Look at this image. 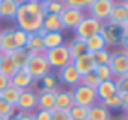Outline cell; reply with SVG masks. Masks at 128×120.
<instances>
[{"mask_svg": "<svg viewBox=\"0 0 128 120\" xmlns=\"http://www.w3.org/2000/svg\"><path fill=\"white\" fill-rule=\"evenodd\" d=\"M42 20H44V15H34L24 6V3H20L15 15V21L18 29H23L28 34L29 32H38L42 28Z\"/></svg>", "mask_w": 128, "mask_h": 120, "instance_id": "cell-1", "label": "cell"}, {"mask_svg": "<svg viewBox=\"0 0 128 120\" xmlns=\"http://www.w3.org/2000/svg\"><path fill=\"white\" fill-rule=\"evenodd\" d=\"M28 70V73L32 76L34 81H39L44 75L50 72V65L47 63L46 57H44V52H34V54H29V58H28V63L24 66Z\"/></svg>", "mask_w": 128, "mask_h": 120, "instance_id": "cell-2", "label": "cell"}, {"mask_svg": "<svg viewBox=\"0 0 128 120\" xmlns=\"http://www.w3.org/2000/svg\"><path fill=\"white\" fill-rule=\"evenodd\" d=\"M44 57H46L47 63L50 65V68H55V70H60L72 63V57H70L68 47H66L65 42L62 46H58V47L44 50Z\"/></svg>", "mask_w": 128, "mask_h": 120, "instance_id": "cell-3", "label": "cell"}, {"mask_svg": "<svg viewBox=\"0 0 128 120\" xmlns=\"http://www.w3.org/2000/svg\"><path fill=\"white\" fill-rule=\"evenodd\" d=\"M125 34L126 32L122 24H115V23H110V21L102 23L100 36L106 41V47H120V42H122Z\"/></svg>", "mask_w": 128, "mask_h": 120, "instance_id": "cell-4", "label": "cell"}, {"mask_svg": "<svg viewBox=\"0 0 128 120\" xmlns=\"http://www.w3.org/2000/svg\"><path fill=\"white\" fill-rule=\"evenodd\" d=\"M72 92H73V99H75V104L78 106H83V107H88L89 109L91 106L97 104L99 99H97V94H96V89L92 88H88L84 84H76L75 88H72Z\"/></svg>", "mask_w": 128, "mask_h": 120, "instance_id": "cell-5", "label": "cell"}, {"mask_svg": "<svg viewBox=\"0 0 128 120\" xmlns=\"http://www.w3.org/2000/svg\"><path fill=\"white\" fill-rule=\"evenodd\" d=\"M100 28H102V23H100L99 20L92 18V16H89V15H84V18L80 21V24L76 26L73 31H75V38L88 39L89 36L100 32Z\"/></svg>", "mask_w": 128, "mask_h": 120, "instance_id": "cell-6", "label": "cell"}, {"mask_svg": "<svg viewBox=\"0 0 128 120\" xmlns=\"http://www.w3.org/2000/svg\"><path fill=\"white\" fill-rule=\"evenodd\" d=\"M109 66L112 70L114 78L117 76H123L128 73V52L118 47L117 50L112 52V57L109 60Z\"/></svg>", "mask_w": 128, "mask_h": 120, "instance_id": "cell-7", "label": "cell"}, {"mask_svg": "<svg viewBox=\"0 0 128 120\" xmlns=\"http://www.w3.org/2000/svg\"><path fill=\"white\" fill-rule=\"evenodd\" d=\"M115 0H92V3L88 8V15L92 16V18L99 20L100 23H106L109 20L110 10L114 6Z\"/></svg>", "mask_w": 128, "mask_h": 120, "instance_id": "cell-8", "label": "cell"}, {"mask_svg": "<svg viewBox=\"0 0 128 120\" xmlns=\"http://www.w3.org/2000/svg\"><path fill=\"white\" fill-rule=\"evenodd\" d=\"M15 107H16V112H31L32 114L38 109V94H36V89L34 88L23 89Z\"/></svg>", "mask_w": 128, "mask_h": 120, "instance_id": "cell-9", "label": "cell"}, {"mask_svg": "<svg viewBox=\"0 0 128 120\" xmlns=\"http://www.w3.org/2000/svg\"><path fill=\"white\" fill-rule=\"evenodd\" d=\"M86 12L84 10H78V8H70V6H65L63 12L60 13V20H62L63 29H75L76 26L80 24L83 18H84Z\"/></svg>", "mask_w": 128, "mask_h": 120, "instance_id": "cell-10", "label": "cell"}, {"mask_svg": "<svg viewBox=\"0 0 128 120\" xmlns=\"http://www.w3.org/2000/svg\"><path fill=\"white\" fill-rule=\"evenodd\" d=\"M10 83H12L15 88H18L20 91L23 89H29V88H34V84H38V81L32 80V76L28 73L26 68H20L13 73V76L10 78Z\"/></svg>", "mask_w": 128, "mask_h": 120, "instance_id": "cell-11", "label": "cell"}, {"mask_svg": "<svg viewBox=\"0 0 128 120\" xmlns=\"http://www.w3.org/2000/svg\"><path fill=\"white\" fill-rule=\"evenodd\" d=\"M57 78H58V81H62L63 84L70 86V88H75V86L80 84V81H81V75L76 72V68L73 66V63L60 68L58 73H57Z\"/></svg>", "mask_w": 128, "mask_h": 120, "instance_id": "cell-12", "label": "cell"}, {"mask_svg": "<svg viewBox=\"0 0 128 120\" xmlns=\"http://www.w3.org/2000/svg\"><path fill=\"white\" fill-rule=\"evenodd\" d=\"M36 94H38V109H44V110L55 109V91L54 89L39 88L36 89Z\"/></svg>", "mask_w": 128, "mask_h": 120, "instance_id": "cell-13", "label": "cell"}, {"mask_svg": "<svg viewBox=\"0 0 128 120\" xmlns=\"http://www.w3.org/2000/svg\"><path fill=\"white\" fill-rule=\"evenodd\" d=\"M72 63H73V66L76 68V72H78L81 76L88 75V73H92V72H94V68L97 66L91 54H84V55H81V57L75 58Z\"/></svg>", "mask_w": 128, "mask_h": 120, "instance_id": "cell-14", "label": "cell"}, {"mask_svg": "<svg viewBox=\"0 0 128 120\" xmlns=\"http://www.w3.org/2000/svg\"><path fill=\"white\" fill-rule=\"evenodd\" d=\"M75 106V99H73L72 89H57L55 91V109H62V110H70Z\"/></svg>", "mask_w": 128, "mask_h": 120, "instance_id": "cell-15", "label": "cell"}, {"mask_svg": "<svg viewBox=\"0 0 128 120\" xmlns=\"http://www.w3.org/2000/svg\"><path fill=\"white\" fill-rule=\"evenodd\" d=\"M128 20V10L125 6L123 2H114V6L110 10V15H109V20L107 21L110 23H115V24H123Z\"/></svg>", "mask_w": 128, "mask_h": 120, "instance_id": "cell-16", "label": "cell"}, {"mask_svg": "<svg viewBox=\"0 0 128 120\" xmlns=\"http://www.w3.org/2000/svg\"><path fill=\"white\" fill-rule=\"evenodd\" d=\"M42 29L46 32H62L63 24H62V20H60V15L46 13L42 20Z\"/></svg>", "mask_w": 128, "mask_h": 120, "instance_id": "cell-17", "label": "cell"}, {"mask_svg": "<svg viewBox=\"0 0 128 120\" xmlns=\"http://www.w3.org/2000/svg\"><path fill=\"white\" fill-rule=\"evenodd\" d=\"M117 92V84L114 80H107V81H100L99 86L96 88V94H97V99H99V102L106 101L107 98H110V96H114Z\"/></svg>", "mask_w": 128, "mask_h": 120, "instance_id": "cell-18", "label": "cell"}, {"mask_svg": "<svg viewBox=\"0 0 128 120\" xmlns=\"http://www.w3.org/2000/svg\"><path fill=\"white\" fill-rule=\"evenodd\" d=\"M70 52V57H72V62L75 58L81 57V55L88 54V47H86V39H80V38H73L70 41V44H66Z\"/></svg>", "mask_w": 128, "mask_h": 120, "instance_id": "cell-19", "label": "cell"}, {"mask_svg": "<svg viewBox=\"0 0 128 120\" xmlns=\"http://www.w3.org/2000/svg\"><path fill=\"white\" fill-rule=\"evenodd\" d=\"M88 120H112V115L109 109L97 102L88 109Z\"/></svg>", "mask_w": 128, "mask_h": 120, "instance_id": "cell-20", "label": "cell"}, {"mask_svg": "<svg viewBox=\"0 0 128 120\" xmlns=\"http://www.w3.org/2000/svg\"><path fill=\"white\" fill-rule=\"evenodd\" d=\"M13 29L15 28H6L0 32V42H2V54H12L16 49L15 39H13Z\"/></svg>", "mask_w": 128, "mask_h": 120, "instance_id": "cell-21", "label": "cell"}, {"mask_svg": "<svg viewBox=\"0 0 128 120\" xmlns=\"http://www.w3.org/2000/svg\"><path fill=\"white\" fill-rule=\"evenodd\" d=\"M18 6H20L18 0H0V18L15 20Z\"/></svg>", "mask_w": 128, "mask_h": 120, "instance_id": "cell-22", "label": "cell"}, {"mask_svg": "<svg viewBox=\"0 0 128 120\" xmlns=\"http://www.w3.org/2000/svg\"><path fill=\"white\" fill-rule=\"evenodd\" d=\"M24 49L29 52V54H34V52H44L42 36H39L38 32H29V34H28V41H26Z\"/></svg>", "mask_w": 128, "mask_h": 120, "instance_id": "cell-23", "label": "cell"}, {"mask_svg": "<svg viewBox=\"0 0 128 120\" xmlns=\"http://www.w3.org/2000/svg\"><path fill=\"white\" fill-rule=\"evenodd\" d=\"M42 44H44V50L58 47L63 44V34L62 32H46L42 36Z\"/></svg>", "mask_w": 128, "mask_h": 120, "instance_id": "cell-24", "label": "cell"}, {"mask_svg": "<svg viewBox=\"0 0 128 120\" xmlns=\"http://www.w3.org/2000/svg\"><path fill=\"white\" fill-rule=\"evenodd\" d=\"M10 58H12L13 65H15L16 70L20 68H24L26 63H28V58H29V52L26 49H15L12 54H8Z\"/></svg>", "mask_w": 128, "mask_h": 120, "instance_id": "cell-25", "label": "cell"}, {"mask_svg": "<svg viewBox=\"0 0 128 120\" xmlns=\"http://www.w3.org/2000/svg\"><path fill=\"white\" fill-rule=\"evenodd\" d=\"M86 47H88V54H94V52H99L102 49H106V41L100 36V32L92 34L86 39Z\"/></svg>", "mask_w": 128, "mask_h": 120, "instance_id": "cell-26", "label": "cell"}, {"mask_svg": "<svg viewBox=\"0 0 128 120\" xmlns=\"http://www.w3.org/2000/svg\"><path fill=\"white\" fill-rule=\"evenodd\" d=\"M20 94H21V91H20L18 88H15V86H13L12 83H10V84L6 86L5 89H3V91H0V98H2L5 102L12 104V106H16Z\"/></svg>", "mask_w": 128, "mask_h": 120, "instance_id": "cell-27", "label": "cell"}, {"mask_svg": "<svg viewBox=\"0 0 128 120\" xmlns=\"http://www.w3.org/2000/svg\"><path fill=\"white\" fill-rule=\"evenodd\" d=\"M39 83H41V88H46V89H54V91H57L58 89V78H57L55 73L49 72L47 75H44L41 80H39Z\"/></svg>", "mask_w": 128, "mask_h": 120, "instance_id": "cell-28", "label": "cell"}, {"mask_svg": "<svg viewBox=\"0 0 128 120\" xmlns=\"http://www.w3.org/2000/svg\"><path fill=\"white\" fill-rule=\"evenodd\" d=\"M16 72L15 65H13L12 58H10L8 54H2V65H0V73H3L5 76H8V78H12L13 73Z\"/></svg>", "mask_w": 128, "mask_h": 120, "instance_id": "cell-29", "label": "cell"}, {"mask_svg": "<svg viewBox=\"0 0 128 120\" xmlns=\"http://www.w3.org/2000/svg\"><path fill=\"white\" fill-rule=\"evenodd\" d=\"M65 8V3L63 0H49L47 3H44V12L46 13H55V15H60Z\"/></svg>", "mask_w": 128, "mask_h": 120, "instance_id": "cell-30", "label": "cell"}, {"mask_svg": "<svg viewBox=\"0 0 128 120\" xmlns=\"http://www.w3.org/2000/svg\"><path fill=\"white\" fill-rule=\"evenodd\" d=\"M100 104H102L104 107H107L109 110H117V109H122V98H120V92L117 91L114 96L107 98L106 101H102Z\"/></svg>", "mask_w": 128, "mask_h": 120, "instance_id": "cell-31", "label": "cell"}, {"mask_svg": "<svg viewBox=\"0 0 128 120\" xmlns=\"http://www.w3.org/2000/svg\"><path fill=\"white\" fill-rule=\"evenodd\" d=\"M94 75L99 78V81H107V80H114L112 70L109 65H97L94 68Z\"/></svg>", "mask_w": 128, "mask_h": 120, "instance_id": "cell-32", "label": "cell"}, {"mask_svg": "<svg viewBox=\"0 0 128 120\" xmlns=\"http://www.w3.org/2000/svg\"><path fill=\"white\" fill-rule=\"evenodd\" d=\"M91 55H92L96 65H109V60L112 57V52L106 47V49H102V50H99V52H94V54H91Z\"/></svg>", "mask_w": 128, "mask_h": 120, "instance_id": "cell-33", "label": "cell"}, {"mask_svg": "<svg viewBox=\"0 0 128 120\" xmlns=\"http://www.w3.org/2000/svg\"><path fill=\"white\" fill-rule=\"evenodd\" d=\"M68 112H70V118L72 120H88V107L75 104Z\"/></svg>", "mask_w": 128, "mask_h": 120, "instance_id": "cell-34", "label": "cell"}, {"mask_svg": "<svg viewBox=\"0 0 128 120\" xmlns=\"http://www.w3.org/2000/svg\"><path fill=\"white\" fill-rule=\"evenodd\" d=\"M13 39H15L16 49H24L26 41H28V32H24L23 29L15 28V29H13Z\"/></svg>", "mask_w": 128, "mask_h": 120, "instance_id": "cell-35", "label": "cell"}, {"mask_svg": "<svg viewBox=\"0 0 128 120\" xmlns=\"http://www.w3.org/2000/svg\"><path fill=\"white\" fill-rule=\"evenodd\" d=\"M0 115H3L5 118H10V117H15L16 115V107L8 102H5L2 98H0Z\"/></svg>", "mask_w": 128, "mask_h": 120, "instance_id": "cell-36", "label": "cell"}, {"mask_svg": "<svg viewBox=\"0 0 128 120\" xmlns=\"http://www.w3.org/2000/svg\"><path fill=\"white\" fill-rule=\"evenodd\" d=\"M63 3H65V6H70V8H78L86 12L92 3V0H63Z\"/></svg>", "mask_w": 128, "mask_h": 120, "instance_id": "cell-37", "label": "cell"}, {"mask_svg": "<svg viewBox=\"0 0 128 120\" xmlns=\"http://www.w3.org/2000/svg\"><path fill=\"white\" fill-rule=\"evenodd\" d=\"M81 84H84V86H88V88H92V89H96L97 86H99V78H97L96 75H94V72L92 73H88V75H84V76H81Z\"/></svg>", "mask_w": 128, "mask_h": 120, "instance_id": "cell-38", "label": "cell"}, {"mask_svg": "<svg viewBox=\"0 0 128 120\" xmlns=\"http://www.w3.org/2000/svg\"><path fill=\"white\" fill-rule=\"evenodd\" d=\"M24 6L31 13H34V15H46V12H44V5L39 3V2H36V0H29V2H26Z\"/></svg>", "mask_w": 128, "mask_h": 120, "instance_id": "cell-39", "label": "cell"}, {"mask_svg": "<svg viewBox=\"0 0 128 120\" xmlns=\"http://www.w3.org/2000/svg\"><path fill=\"white\" fill-rule=\"evenodd\" d=\"M50 120H72V118H70V112L68 110L52 109V110H50Z\"/></svg>", "mask_w": 128, "mask_h": 120, "instance_id": "cell-40", "label": "cell"}, {"mask_svg": "<svg viewBox=\"0 0 128 120\" xmlns=\"http://www.w3.org/2000/svg\"><path fill=\"white\" fill-rule=\"evenodd\" d=\"M114 81H115V84H117V91H120V92L128 91V76L126 75L117 76V78H114Z\"/></svg>", "mask_w": 128, "mask_h": 120, "instance_id": "cell-41", "label": "cell"}, {"mask_svg": "<svg viewBox=\"0 0 128 120\" xmlns=\"http://www.w3.org/2000/svg\"><path fill=\"white\" fill-rule=\"evenodd\" d=\"M34 120H50V110L36 109L34 110Z\"/></svg>", "mask_w": 128, "mask_h": 120, "instance_id": "cell-42", "label": "cell"}, {"mask_svg": "<svg viewBox=\"0 0 128 120\" xmlns=\"http://www.w3.org/2000/svg\"><path fill=\"white\" fill-rule=\"evenodd\" d=\"M16 120H34V112H16L15 115Z\"/></svg>", "mask_w": 128, "mask_h": 120, "instance_id": "cell-43", "label": "cell"}, {"mask_svg": "<svg viewBox=\"0 0 128 120\" xmlns=\"http://www.w3.org/2000/svg\"><path fill=\"white\" fill-rule=\"evenodd\" d=\"M8 84H10V78H8V76H5L3 73H0V91H3Z\"/></svg>", "mask_w": 128, "mask_h": 120, "instance_id": "cell-44", "label": "cell"}, {"mask_svg": "<svg viewBox=\"0 0 128 120\" xmlns=\"http://www.w3.org/2000/svg\"><path fill=\"white\" fill-rule=\"evenodd\" d=\"M120 98H122V109L126 112L128 110V91L126 92H120Z\"/></svg>", "mask_w": 128, "mask_h": 120, "instance_id": "cell-45", "label": "cell"}, {"mask_svg": "<svg viewBox=\"0 0 128 120\" xmlns=\"http://www.w3.org/2000/svg\"><path fill=\"white\" fill-rule=\"evenodd\" d=\"M120 47H122L123 50H126V52H128V34H125V36H123L122 42H120Z\"/></svg>", "mask_w": 128, "mask_h": 120, "instance_id": "cell-46", "label": "cell"}, {"mask_svg": "<svg viewBox=\"0 0 128 120\" xmlns=\"http://www.w3.org/2000/svg\"><path fill=\"white\" fill-rule=\"evenodd\" d=\"M122 26H123V29H125V32H126V34H128V20H126L125 23H123Z\"/></svg>", "mask_w": 128, "mask_h": 120, "instance_id": "cell-47", "label": "cell"}, {"mask_svg": "<svg viewBox=\"0 0 128 120\" xmlns=\"http://www.w3.org/2000/svg\"><path fill=\"white\" fill-rule=\"evenodd\" d=\"M36 2H39V3H42V5H44V3H47L49 0H36Z\"/></svg>", "mask_w": 128, "mask_h": 120, "instance_id": "cell-48", "label": "cell"}, {"mask_svg": "<svg viewBox=\"0 0 128 120\" xmlns=\"http://www.w3.org/2000/svg\"><path fill=\"white\" fill-rule=\"evenodd\" d=\"M26 2H29V0H18V3H26Z\"/></svg>", "mask_w": 128, "mask_h": 120, "instance_id": "cell-49", "label": "cell"}, {"mask_svg": "<svg viewBox=\"0 0 128 120\" xmlns=\"http://www.w3.org/2000/svg\"><path fill=\"white\" fill-rule=\"evenodd\" d=\"M0 120H8V118H5L3 115H0Z\"/></svg>", "mask_w": 128, "mask_h": 120, "instance_id": "cell-50", "label": "cell"}, {"mask_svg": "<svg viewBox=\"0 0 128 120\" xmlns=\"http://www.w3.org/2000/svg\"><path fill=\"white\" fill-rule=\"evenodd\" d=\"M123 3H125V6H126V10H128V0H126V2H123Z\"/></svg>", "mask_w": 128, "mask_h": 120, "instance_id": "cell-51", "label": "cell"}, {"mask_svg": "<svg viewBox=\"0 0 128 120\" xmlns=\"http://www.w3.org/2000/svg\"><path fill=\"white\" fill-rule=\"evenodd\" d=\"M0 54H2V42H0Z\"/></svg>", "mask_w": 128, "mask_h": 120, "instance_id": "cell-52", "label": "cell"}, {"mask_svg": "<svg viewBox=\"0 0 128 120\" xmlns=\"http://www.w3.org/2000/svg\"><path fill=\"white\" fill-rule=\"evenodd\" d=\"M0 65H2V54H0Z\"/></svg>", "mask_w": 128, "mask_h": 120, "instance_id": "cell-53", "label": "cell"}, {"mask_svg": "<svg viewBox=\"0 0 128 120\" xmlns=\"http://www.w3.org/2000/svg\"><path fill=\"white\" fill-rule=\"evenodd\" d=\"M120 120H128V118H126V117H122V118H120Z\"/></svg>", "mask_w": 128, "mask_h": 120, "instance_id": "cell-54", "label": "cell"}, {"mask_svg": "<svg viewBox=\"0 0 128 120\" xmlns=\"http://www.w3.org/2000/svg\"><path fill=\"white\" fill-rule=\"evenodd\" d=\"M125 114H126V115H125V117H126V118H128V110H126V112H125Z\"/></svg>", "mask_w": 128, "mask_h": 120, "instance_id": "cell-55", "label": "cell"}, {"mask_svg": "<svg viewBox=\"0 0 128 120\" xmlns=\"http://www.w3.org/2000/svg\"><path fill=\"white\" fill-rule=\"evenodd\" d=\"M120 2H126V0H120Z\"/></svg>", "mask_w": 128, "mask_h": 120, "instance_id": "cell-56", "label": "cell"}]
</instances>
